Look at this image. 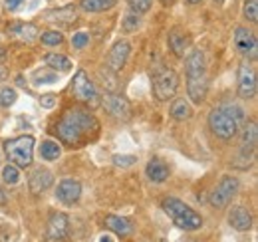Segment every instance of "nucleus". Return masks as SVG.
<instances>
[{
    "label": "nucleus",
    "mask_w": 258,
    "mask_h": 242,
    "mask_svg": "<svg viewBox=\"0 0 258 242\" xmlns=\"http://www.w3.org/2000/svg\"><path fill=\"white\" fill-rule=\"evenodd\" d=\"M54 133L68 147H84L97 137L99 121L84 107H72L58 119Z\"/></svg>",
    "instance_id": "1"
},
{
    "label": "nucleus",
    "mask_w": 258,
    "mask_h": 242,
    "mask_svg": "<svg viewBox=\"0 0 258 242\" xmlns=\"http://www.w3.org/2000/svg\"><path fill=\"white\" fill-rule=\"evenodd\" d=\"M244 121H246L244 107L238 105V103H223V105L215 107L209 113V127H211V131L219 139H223V141L232 139L238 133V127Z\"/></svg>",
    "instance_id": "2"
},
{
    "label": "nucleus",
    "mask_w": 258,
    "mask_h": 242,
    "mask_svg": "<svg viewBox=\"0 0 258 242\" xmlns=\"http://www.w3.org/2000/svg\"><path fill=\"white\" fill-rule=\"evenodd\" d=\"M187 70V91L191 101L201 105L209 91V80H207V66H205V54L201 50H195L193 54L185 60Z\"/></svg>",
    "instance_id": "3"
},
{
    "label": "nucleus",
    "mask_w": 258,
    "mask_h": 242,
    "mask_svg": "<svg viewBox=\"0 0 258 242\" xmlns=\"http://www.w3.org/2000/svg\"><path fill=\"white\" fill-rule=\"evenodd\" d=\"M161 209L167 212V216L183 230H199L203 226V216L199 212H195L187 203H183L181 199L175 197H167L163 199Z\"/></svg>",
    "instance_id": "4"
},
{
    "label": "nucleus",
    "mask_w": 258,
    "mask_h": 242,
    "mask_svg": "<svg viewBox=\"0 0 258 242\" xmlns=\"http://www.w3.org/2000/svg\"><path fill=\"white\" fill-rule=\"evenodd\" d=\"M4 153H6L8 161L12 165H16L18 169L30 167L34 159V137L22 135V137H16V139H8L4 143Z\"/></svg>",
    "instance_id": "5"
},
{
    "label": "nucleus",
    "mask_w": 258,
    "mask_h": 242,
    "mask_svg": "<svg viewBox=\"0 0 258 242\" xmlns=\"http://www.w3.org/2000/svg\"><path fill=\"white\" fill-rule=\"evenodd\" d=\"M151 86H153V95L157 101H167L171 99L177 88H179V76L175 70L171 68H159L155 74H153V80H151Z\"/></svg>",
    "instance_id": "6"
},
{
    "label": "nucleus",
    "mask_w": 258,
    "mask_h": 242,
    "mask_svg": "<svg viewBox=\"0 0 258 242\" xmlns=\"http://www.w3.org/2000/svg\"><path fill=\"white\" fill-rule=\"evenodd\" d=\"M238 191H240V181L232 175H226V177H223V181L215 187V191L211 193L209 203L215 209H225L226 205L236 197Z\"/></svg>",
    "instance_id": "7"
},
{
    "label": "nucleus",
    "mask_w": 258,
    "mask_h": 242,
    "mask_svg": "<svg viewBox=\"0 0 258 242\" xmlns=\"http://www.w3.org/2000/svg\"><path fill=\"white\" fill-rule=\"evenodd\" d=\"M101 105L105 107V111L115 117V119L127 121L131 117V103H129L127 97L115 93V91H107L101 99Z\"/></svg>",
    "instance_id": "8"
},
{
    "label": "nucleus",
    "mask_w": 258,
    "mask_h": 242,
    "mask_svg": "<svg viewBox=\"0 0 258 242\" xmlns=\"http://www.w3.org/2000/svg\"><path fill=\"white\" fill-rule=\"evenodd\" d=\"M258 82H256V72L254 68L244 62L238 66V95L242 99H254L256 97Z\"/></svg>",
    "instance_id": "9"
},
{
    "label": "nucleus",
    "mask_w": 258,
    "mask_h": 242,
    "mask_svg": "<svg viewBox=\"0 0 258 242\" xmlns=\"http://www.w3.org/2000/svg\"><path fill=\"white\" fill-rule=\"evenodd\" d=\"M72 91L76 95V99L84 101V103H94L97 99V91L94 82L90 80L86 70H78V74L74 76V84H72Z\"/></svg>",
    "instance_id": "10"
},
{
    "label": "nucleus",
    "mask_w": 258,
    "mask_h": 242,
    "mask_svg": "<svg viewBox=\"0 0 258 242\" xmlns=\"http://www.w3.org/2000/svg\"><path fill=\"white\" fill-rule=\"evenodd\" d=\"M46 236H48V240L52 242L66 240L70 236V216L66 212H52L50 214Z\"/></svg>",
    "instance_id": "11"
},
{
    "label": "nucleus",
    "mask_w": 258,
    "mask_h": 242,
    "mask_svg": "<svg viewBox=\"0 0 258 242\" xmlns=\"http://www.w3.org/2000/svg\"><path fill=\"white\" fill-rule=\"evenodd\" d=\"M234 48L238 50V54L254 60L256 58V48H258L256 34L250 32L248 28H236L234 30Z\"/></svg>",
    "instance_id": "12"
},
{
    "label": "nucleus",
    "mask_w": 258,
    "mask_h": 242,
    "mask_svg": "<svg viewBox=\"0 0 258 242\" xmlns=\"http://www.w3.org/2000/svg\"><path fill=\"white\" fill-rule=\"evenodd\" d=\"M129 52H131V44H129V42H125V40L117 42V44L111 48V52H109L107 68H109L111 72H119V70H123L125 64H127Z\"/></svg>",
    "instance_id": "13"
},
{
    "label": "nucleus",
    "mask_w": 258,
    "mask_h": 242,
    "mask_svg": "<svg viewBox=\"0 0 258 242\" xmlns=\"http://www.w3.org/2000/svg\"><path fill=\"white\" fill-rule=\"evenodd\" d=\"M56 197L64 205H74L82 197V185H80V181H76V179H64V181L58 185Z\"/></svg>",
    "instance_id": "14"
},
{
    "label": "nucleus",
    "mask_w": 258,
    "mask_h": 242,
    "mask_svg": "<svg viewBox=\"0 0 258 242\" xmlns=\"http://www.w3.org/2000/svg\"><path fill=\"white\" fill-rule=\"evenodd\" d=\"M228 224L234 228V230H240V232H246L252 228V214L248 212V209L244 207H232L228 212Z\"/></svg>",
    "instance_id": "15"
},
{
    "label": "nucleus",
    "mask_w": 258,
    "mask_h": 242,
    "mask_svg": "<svg viewBox=\"0 0 258 242\" xmlns=\"http://www.w3.org/2000/svg\"><path fill=\"white\" fill-rule=\"evenodd\" d=\"M52 183H54V175L48 171V169H36L32 175H30V191H32L34 195H40V193H44V191H48L50 187H52Z\"/></svg>",
    "instance_id": "16"
},
{
    "label": "nucleus",
    "mask_w": 258,
    "mask_h": 242,
    "mask_svg": "<svg viewBox=\"0 0 258 242\" xmlns=\"http://www.w3.org/2000/svg\"><path fill=\"white\" fill-rule=\"evenodd\" d=\"M169 165L163 161V159H151L149 163H147V167H145V175H147V179L153 183H163L169 179Z\"/></svg>",
    "instance_id": "17"
},
{
    "label": "nucleus",
    "mask_w": 258,
    "mask_h": 242,
    "mask_svg": "<svg viewBox=\"0 0 258 242\" xmlns=\"http://www.w3.org/2000/svg\"><path fill=\"white\" fill-rule=\"evenodd\" d=\"M189 44H191V40H189V36L183 30L173 28V30L169 32V48H171V52H173L177 58H183V56H185Z\"/></svg>",
    "instance_id": "18"
},
{
    "label": "nucleus",
    "mask_w": 258,
    "mask_h": 242,
    "mask_svg": "<svg viewBox=\"0 0 258 242\" xmlns=\"http://www.w3.org/2000/svg\"><path fill=\"white\" fill-rule=\"evenodd\" d=\"M46 20L62 24V26H70L78 20L76 6H64V8H58V10H50V12H46Z\"/></svg>",
    "instance_id": "19"
},
{
    "label": "nucleus",
    "mask_w": 258,
    "mask_h": 242,
    "mask_svg": "<svg viewBox=\"0 0 258 242\" xmlns=\"http://www.w3.org/2000/svg\"><path fill=\"white\" fill-rule=\"evenodd\" d=\"M103 222H105V228H109L111 232H115V234H117V236H121V238H125V236H129V234L133 232L131 222H129L127 218H123V216L107 214Z\"/></svg>",
    "instance_id": "20"
},
{
    "label": "nucleus",
    "mask_w": 258,
    "mask_h": 242,
    "mask_svg": "<svg viewBox=\"0 0 258 242\" xmlns=\"http://www.w3.org/2000/svg\"><path fill=\"white\" fill-rule=\"evenodd\" d=\"M256 141H258L256 123H254V121L244 123V129H242V139H240V143H242V153H246V151L254 153V149H256Z\"/></svg>",
    "instance_id": "21"
},
{
    "label": "nucleus",
    "mask_w": 258,
    "mask_h": 242,
    "mask_svg": "<svg viewBox=\"0 0 258 242\" xmlns=\"http://www.w3.org/2000/svg\"><path fill=\"white\" fill-rule=\"evenodd\" d=\"M8 34L16 36L22 42H32L34 38L38 36V28L34 24H24V22H14L8 26Z\"/></svg>",
    "instance_id": "22"
},
{
    "label": "nucleus",
    "mask_w": 258,
    "mask_h": 242,
    "mask_svg": "<svg viewBox=\"0 0 258 242\" xmlns=\"http://www.w3.org/2000/svg\"><path fill=\"white\" fill-rule=\"evenodd\" d=\"M171 117L177 121H187L191 115H193V109H191V105H189V101L187 99H183V97H179V99H175L173 103H171Z\"/></svg>",
    "instance_id": "23"
},
{
    "label": "nucleus",
    "mask_w": 258,
    "mask_h": 242,
    "mask_svg": "<svg viewBox=\"0 0 258 242\" xmlns=\"http://www.w3.org/2000/svg\"><path fill=\"white\" fill-rule=\"evenodd\" d=\"M44 62H46L52 70H56V72H70V70H72V62L68 60L66 56H62V54H46V56H44Z\"/></svg>",
    "instance_id": "24"
},
{
    "label": "nucleus",
    "mask_w": 258,
    "mask_h": 242,
    "mask_svg": "<svg viewBox=\"0 0 258 242\" xmlns=\"http://www.w3.org/2000/svg\"><path fill=\"white\" fill-rule=\"evenodd\" d=\"M86 12H105L117 4V0H82L80 2Z\"/></svg>",
    "instance_id": "25"
},
{
    "label": "nucleus",
    "mask_w": 258,
    "mask_h": 242,
    "mask_svg": "<svg viewBox=\"0 0 258 242\" xmlns=\"http://www.w3.org/2000/svg\"><path fill=\"white\" fill-rule=\"evenodd\" d=\"M60 155H62V149L56 141H44L40 145V157L46 159V161H56Z\"/></svg>",
    "instance_id": "26"
},
{
    "label": "nucleus",
    "mask_w": 258,
    "mask_h": 242,
    "mask_svg": "<svg viewBox=\"0 0 258 242\" xmlns=\"http://www.w3.org/2000/svg\"><path fill=\"white\" fill-rule=\"evenodd\" d=\"M139 24H141L139 14H137V12H133V10H129V12H125V16H123L121 30H123V34H133V32H137Z\"/></svg>",
    "instance_id": "27"
},
{
    "label": "nucleus",
    "mask_w": 258,
    "mask_h": 242,
    "mask_svg": "<svg viewBox=\"0 0 258 242\" xmlns=\"http://www.w3.org/2000/svg\"><path fill=\"white\" fill-rule=\"evenodd\" d=\"M2 179H4L6 185H16V183L20 181V169H18L16 165L8 163V165L2 169Z\"/></svg>",
    "instance_id": "28"
},
{
    "label": "nucleus",
    "mask_w": 258,
    "mask_h": 242,
    "mask_svg": "<svg viewBox=\"0 0 258 242\" xmlns=\"http://www.w3.org/2000/svg\"><path fill=\"white\" fill-rule=\"evenodd\" d=\"M242 14L248 22L256 24L258 22V0H246L244 2V8H242Z\"/></svg>",
    "instance_id": "29"
},
{
    "label": "nucleus",
    "mask_w": 258,
    "mask_h": 242,
    "mask_svg": "<svg viewBox=\"0 0 258 242\" xmlns=\"http://www.w3.org/2000/svg\"><path fill=\"white\" fill-rule=\"evenodd\" d=\"M62 42H64L62 32L50 30V32H44V34H42V44H46V46H58V44H62Z\"/></svg>",
    "instance_id": "30"
},
{
    "label": "nucleus",
    "mask_w": 258,
    "mask_h": 242,
    "mask_svg": "<svg viewBox=\"0 0 258 242\" xmlns=\"http://www.w3.org/2000/svg\"><path fill=\"white\" fill-rule=\"evenodd\" d=\"M16 101V90L12 88H2L0 90V105L2 107H10Z\"/></svg>",
    "instance_id": "31"
},
{
    "label": "nucleus",
    "mask_w": 258,
    "mask_h": 242,
    "mask_svg": "<svg viewBox=\"0 0 258 242\" xmlns=\"http://www.w3.org/2000/svg\"><path fill=\"white\" fill-rule=\"evenodd\" d=\"M127 2H129V6H131V10L137 12V14L149 12V10H151V4H153V0H127Z\"/></svg>",
    "instance_id": "32"
},
{
    "label": "nucleus",
    "mask_w": 258,
    "mask_h": 242,
    "mask_svg": "<svg viewBox=\"0 0 258 242\" xmlns=\"http://www.w3.org/2000/svg\"><path fill=\"white\" fill-rule=\"evenodd\" d=\"M88 42H90V34H88V32H76V34H74V38H72V46H74L76 50L86 48V46H88Z\"/></svg>",
    "instance_id": "33"
},
{
    "label": "nucleus",
    "mask_w": 258,
    "mask_h": 242,
    "mask_svg": "<svg viewBox=\"0 0 258 242\" xmlns=\"http://www.w3.org/2000/svg\"><path fill=\"white\" fill-rule=\"evenodd\" d=\"M137 161V157H133V155H115L113 157V163L117 165V167H129V165H133Z\"/></svg>",
    "instance_id": "34"
},
{
    "label": "nucleus",
    "mask_w": 258,
    "mask_h": 242,
    "mask_svg": "<svg viewBox=\"0 0 258 242\" xmlns=\"http://www.w3.org/2000/svg\"><path fill=\"white\" fill-rule=\"evenodd\" d=\"M22 2L24 0H4V8L10 10V12H14V10H18L22 6Z\"/></svg>",
    "instance_id": "35"
},
{
    "label": "nucleus",
    "mask_w": 258,
    "mask_h": 242,
    "mask_svg": "<svg viewBox=\"0 0 258 242\" xmlns=\"http://www.w3.org/2000/svg\"><path fill=\"white\" fill-rule=\"evenodd\" d=\"M40 103H42L44 107H52V105L56 103V97H54L52 93H46V95H42V99H40Z\"/></svg>",
    "instance_id": "36"
},
{
    "label": "nucleus",
    "mask_w": 258,
    "mask_h": 242,
    "mask_svg": "<svg viewBox=\"0 0 258 242\" xmlns=\"http://www.w3.org/2000/svg\"><path fill=\"white\" fill-rule=\"evenodd\" d=\"M6 203V197H4V191L0 189V205H4Z\"/></svg>",
    "instance_id": "37"
},
{
    "label": "nucleus",
    "mask_w": 258,
    "mask_h": 242,
    "mask_svg": "<svg viewBox=\"0 0 258 242\" xmlns=\"http://www.w3.org/2000/svg\"><path fill=\"white\" fill-rule=\"evenodd\" d=\"M187 2H189V4H199L201 0H187Z\"/></svg>",
    "instance_id": "38"
},
{
    "label": "nucleus",
    "mask_w": 258,
    "mask_h": 242,
    "mask_svg": "<svg viewBox=\"0 0 258 242\" xmlns=\"http://www.w3.org/2000/svg\"><path fill=\"white\" fill-rule=\"evenodd\" d=\"M101 242H109V238H107V236H103V238H101Z\"/></svg>",
    "instance_id": "39"
},
{
    "label": "nucleus",
    "mask_w": 258,
    "mask_h": 242,
    "mask_svg": "<svg viewBox=\"0 0 258 242\" xmlns=\"http://www.w3.org/2000/svg\"><path fill=\"white\" fill-rule=\"evenodd\" d=\"M2 74H4V72H2V70H0V80H2Z\"/></svg>",
    "instance_id": "40"
},
{
    "label": "nucleus",
    "mask_w": 258,
    "mask_h": 242,
    "mask_svg": "<svg viewBox=\"0 0 258 242\" xmlns=\"http://www.w3.org/2000/svg\"><path fill=\"white\" fill-rule=\"evenodd\" d=\"M163 2H171V0H163Z\"/></svg>",
    "instance_id": "41"
},
{
    "label": "nucleus",
    "mask_w": 258,
    "mask_h": 242,
    "mask_svg": "<svg viewBox=\"0 0 258 242\" xmlns=\"http://www.w3.org/2000/svg\"><path fill=\"white\" fill-rule=\"evenodd\" d=\"M215 2H223V0H215Z\"/></svg>",
    "instance_id": "42"
}]
</instances>
